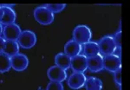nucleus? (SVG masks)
<instances>
[{"instance_id": "obj_1", "label": "nucleus", "mask_w": 130, "mask_h": 90, "mask_svg": "<svg viewBox=\"0 0 130 90\" xmlns=\"http://www.w3.org/2000/svg\"><path fill=\"white\" fill-rule=\"evenodd\" d=\"M34 18L38 24L42 25H49L54 21V14L45 6H39L34 10Z\"/></svg>"}, {"instance_id": "obj_2", "label": "nucleus", "mask_w": 130, "mask_h": 90, "mask_svg": "<svg viewBox=\"0 0 130 90\" xmlns=\"http://www.w3.org/2000/svg\"><path fill=\"white\" fill-rule=\"evenodd\" d=\"M92 37V32L90 29L86 25H78L73 31V38L74 41L79 44H85L90 42Z\"/></svg>"}, {"instance_id": "obj_3", "label": "nucleus", "mask_w": 130, "mask_h": 90, "mask_svg": "<svg viewBox=\"0 0 130 90\" xmlns=\"http://www.w3.org/2000/svg\"><path fill=\"white\" fill-rule=\"evenodd\" d=\"M18 43L19 47L25 49H31L37 43V37L35 33L30 30H24L21 32L18 39Z\"/></svg>"}, {"instance_id": "obj_4", "label": "nucleus", "mask_w": 130, "mask_h": 90, "mask_svg": "<svg viewBox=\"0 0 130 90\" xmlns=\"http://www.w3.org/2000/svg\"><path fill=\"white\" fill-rule=\"evenodd\" d=\"M97 44L99 47L100 53L103 56L112 55L116 49V45L114 42V39L110 35H106V37H102L97 43Z\"/></svg>"}, {"instance_id": "obj_5", "label": "nucleus", "mask_w": 130, "mask_h": 90, "mask_svg": "<svg viewBox=\"0 0 130 90\" xmlns=\"http://www.w3.org/2000/svg\"><path fill=\"white\" fill-rule=\"evenodd\" d=\"M17 18L16 12L10 6L0 5V24L2 25H9L14 24Z\"/></svg>"}, {"instance_id": "obj_6", "label": "nucleus", "mask_w": 130, "mask_h": 90, "mask_svg": "<svg viewBox=\"0 0 130 90\" xmlns=\"http://www.w3.org/2000/svg\"><path fill=\"white\" fill-rule=\"evenodd\" d=\"M103 58V68L110 72H115L117 69L121 68V57L116 55H108L104 56Z\"/></svg>"}, {"instance_id": "obj_7", "label": "nucleus", "mask_w": 130, "mask_h": 90, "mask_svg": "<svg viewBox=\"0 0 130 90\" xmlns=\"http://www.w3.org/2000/svg\"><path fill=\"white\" fill-rule=\"evenodd\" d=\"M10 62H11V68L14 70L21 72L24 71L29 66V59L24 54H17L10 57Z\"/></svg>"}, {"instance_id": "obj_8", "label": "nucleus", "mask_w": 130, "mask_h": 90, "mask_svg": "<svg viewBox=\"0 0 130 90\" xmlns=\"http://www.w3.org/2000/svg\"><path fill=\"white\" fill-rule=\"evenodd\" d=\"M21 32L20 27L15 23L6 25L3 29V35L5 41H18Z\"/></svg>"}, {"instance_id": "obj_9", "label": "nucleus", "mask_w": 130, "mask_h": 90, "mask_svg": "<svg viewBox=\"0 0 130 90\" xmlns=\"http://www.w3.org/2000/svg\"><path fill=\"white\" fill-rule=\"evenodd\" d=\"M47 75L50 81H56V82H62L67 78L66 71L56 65L50 67L47 71Z\"/></svg>"}, {"instance_id": "obj_10", "label": "nucleus", "mask_w": 130, "mask_h": 90, "mask_svg": "<svg viewBox=\"0 0 130 90\" xmlns=\"http://www.w3.org/2000/svg\"><path fill=\"white\" fill-rule=\"evenodd\" d=\"M70 68L74 72L83 73L88 68L87 57L84 55H78L71 58Z\"/></svg>"}, {"instance_id": "obj_11", "label": "nucleus", "mask_w": 130, "mask_h": 90, "mask_svg": "<svg viewBox=\"0 0 130 90\" xmlns=\"http://www.w3.org/2000/svg\"><path fill=\"white\" fill-rule=\"evenodd\" d=\"M87 77L83 75V73H77L74 72L72 75L69 77L68 86L71 89H80L85 84V81Z\"/></svg>"}, {"instance_id": "obj_12", "label": "nucleus", "mask_w": 130, "mask_h": 90, "mask_svg": "<svg viewBox=\"0 0 130 90\" xmlns=\"http://www.w3.org/2000/svg\"><path fill=\"white\" fill-rule=\"evenodd\" d=\"M88 68L92 72H99L103 69V58L101 55L87 58Z\"/></svg>"}, {"instance_id": "obj_13", "label": "nucleus", "mask_w": 130, "mask_h": 90, "mask_svg": "<svg viewBox=\"0 0 130 90\" xmlns=\"http://www.w3.org/2000/svg\"><path fill=\"white\" fill-rule=\"evenodd\" d=\"M82 50V45L79 44L74 40H70L67 42L64 46V54H66L70 58L74 57L75 56L80 55Z\"/></svg>"}, {"instance_id": "obj_14", "label": "nucleus", "mask_w": 130, "mask_h": 90, "mask_svg": "<svg viewBox=\"0 0 130 90\" xmlns=\"http://www.w3.org/2000/svg\"><path fill=\"white\" fill-rule=\"evenodd\" d=\"M83 53L87 58L93 57L97 55H100L99 47L95 42H89L83 44Z\"/></svg>"}, {"instance_id": "obj_15", "label": "nucleus", "mask_w": 130, "mask_h": 90, "mask_svg": "<svg viewBox=\"0 0 130 90\" xmlns=\"http://www.w3.org/2000/svg\"><path fill=\"white\" fill-rule=\"evenodd\" d=\"M19 51V45L17 41H5V47L3 49V53L8 56H13L18 54Z\"/></svg>"}, {"instance_id": "obj_16", "label": "nucleus", "mask_w": 130, "mask_h": 90, "mask_svg": "<svg viewBox=\"0 0 130 90\" xmlns=\"http://www.w3.org/2000/svg\"><path fill=\"white\" fill-rule=\"evenodd\" d=\"M55 62L56 66L65 70L68 69L69 68H70L71 58L64 53H59L56 56Z\"/></svg>"}, {"instance_id": "obj_17", "label": "nucleus", "mask_w": 130, "mask_h": 90, "mask_svg": "<svg viewBox=\"0 0 130 90\" xmlns=\"http://www.w3.org/2000/svg\"><path fill=\"white\" fill-rule=\"evenodd\" d=\"M84 87L86 90H102V81L97 77H89L86 79Z\"/></svg>"}, {"instance_id": "obj_18", "label": "nucleus", "mask_w": 130, "mask_h": 90, "mask_svg": "<svg viewBox=\"0 0 130 90\" xmlns=\"http://www.w3.org/2000/svg\"><path fill=\"white\" fill-rule=\"evenodd\" d=\"M11 68L10 57L7 55L4 54L3 52L0 53V72L5 73L9 71Z\"/></svg>"}, {"instance_id": "obj_19", "label": "nucleus", "mask_w": 130, "mask_h": 90, "mask_svg": "<svg viewBox=\"0 0 130 90\" xmlns=\"http://www.w3.org/2000/svg\"><path fill=\"white\" fill-rule=\"evenodd\" d=\"M44 6L54 14L59 13L62 10H63L66 7V5L65 4H49V5H46Z\"/></svg>"}, {"instance_id": "obj_20", "label": "nucleus", "mask_w": 130, "mask_h": 90, "mask_svg": "<svg viewBox=\"0 0 130 90\" xmlns=\"http://www.w3.org/2000/svg\"><path fill=\"white\" fill-rule=\"evenodd\" d=\"M46 90H63V86L62 82H56V81H50L47 85Z\"/></svg>"}, {"instance_id": "obj_21", "label": "nucleus", "mask_w": 130, "mask_h": 90, "mask_svg": "<svg viewBox=\"0 0 130 90\" xmlns=\"http://www.w3.org/2000/svg\"><path fill=\"white\" fill-rule=\"evenodd\" d=\"M114 80L117 85L121 84V68L114 72Z\"/></svg>"}, {"instance_id": "obj_22", "label": "nucleus", "mask_w": 130, "mask_h": 90, "mask_svg": "<svg viewBox=\"0 0 130 90\" xmlns=\"http://www.w3.org/2000/svg\"><path fill=\"white\" fill-rule=\"evenodd\" d=\"M113 39H114V42H115V45H116V48L121 49V31L117 32L115 37H113Z\"/></svg>"}, {"instance_id": "obj_23", "label": "nucleus", "mask_w": 130, "mask_h": 90, "mask_svg": "<svg viewBox=\"0 0 130 90\" xmlns=\"http://www.w3.org/2000/svg\"><path fill=\"white\" fill-rule=\"evenodd\" d=\"M5 40L3 38V37H0V53L3 52L4 47H5Z\"/></svg>"}, {"instance_id": "obj_24", "label": "nucleus", "mask_w": 130, "mask_h": 90, "mask_svg": "<svg viewBox=\"0 0 130 90\" xmlns=\"http://www.w3.org/2000/svg\"><path fill=\"white\" fill-rule=\"evenodd\" d=\"M3 27H2V24H0V35H1L2 34V33H3Z\"/></svg>"}]
</instances>
